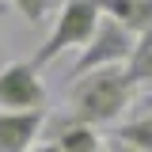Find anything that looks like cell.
<instances>
[{
  "label": "cell",
  "instance_id": "6da1fadb",
  "mask_svg": "<svg viewBox=\"0 0 152 152\" xmlns=\"http://www.w3.org/2000/svg\"><path fill=\"white\" fill-rule=\"evenodd\" d=\"M133 95H137V84L129 80L126 65H110V69L72 76V84H69V122L91 126V129L114 126L129 110Z\"/></svg>",
  "mask_w": 152,
  "mask_h": 152
},
{
  "label": "cell",
  "instance_id": "7a4b0ae2",
  "mask_svg": "<svg viewBox=\"0 0 152 152\" xmlns=\"http://www.w3.org/2000/svg\"><path fill=\"white\" fill-rule=\"evenodd\" d=\"M99 19H103L99 0H65V8H61V12H57V19H53V31H50V34H46V42L34 50L31 65H34V69H42V65L57 61L65 50H84V46L91 42L95 27H99Z\"/></svg>",
  "mask_w": 152,
  "mask_h": 152
},
{
  "label": "cell",
  "instance_id": "3957f363",
  "mask_svg": "<svg viewBox=\"0 0 152 152\" xmlns=\"http://www.w3.org/2000/svg\"><path fill=\"white\" fill-rule=\"evenodd\" d=\"M133 42L137 38L126 31V27H118L114 19H99V27H95L91 42L80 50L72 65V76H84V72H95V69H110V65H126L133 53Z\"/></svg>",
  "mask_w": 152,
  "mask_h": 152
},
{
  "label": "cell",
  "instance_id": "277c9868",
  "mask_svg": "<svg viewBox=\"0 0 152 152\" xmlns=\"http://www.w3.org/2000/svg\"><path fill=\"white\" fill-rule=\"evenodd\" d=\"M50 91L31 61H12L0 69V110H46Z\"/></svg>",
  "mask_w": 152,
  "mask_h": 152
},
{
  "label": "cell",
  "instance_id": "5b68a950",
  "mask_svg": "<svg viewBox=\"0 0 152 152\" xmlns=\"http://www.w3.org/2000/svg\"><path fill=\"white\" fill-rule=\"evenodd\" d=\"M46 110H0V152H27L38 145Z\"/></svg>",
  "mask_w": 152,
  "mask_h": 152
},
{
  "label": "cell",
  "instance_id": "8992f818",
  "mask_svg": "<svg viewBox=\"0 0 152 152\" xmlns=\"http://www.w3.org/2000/svg\"><path fill=\"white\" fill-rule=\"evenodd\" d=\"M99 12L118 27H126L133 38L152 27V0H99Z\"/></svg>",
  "mask_w": 152,
  "mask_h": 152
},
{
  "label": "cell",
  "instance_id": "52a82bcc",
  "mask_svg": "<svg viewBox=\"0 0 152 152\" xmlns=\"http://www.w3.org/2000/svg\"><path fill=\"white\" fill-rule=\"evenodd\" d=\"M57 145V152H99L103 145H99V129H91V126H80V122H57L53 137H50Z\"/></svg>",
  "mask_w": 152,
  "mask_h": 152
},
{
  "label": "cell",
  "instance_id": "ba28073f",
  "mask_svg": "<svg viewBox=\"0 0 152 152\" xmlns=\"http://www.w3.org/2000/svg\"><path fill=\"white\" fill-rule=\"evenodd\" d=\"M126 72H129V80L137 88H141V84H152V27L145 34H137L133 53H129V61H126Z\"/></svg>",
  "mask_w": 152,
  "mask_h": 152
},
{
  "label": "cell",
  "instance_id": "9c48e42d",
  "mask_svg": "<svg viewBox=\"0 0 152 152\" xmlns=\"http://www.w3.org/2000/svg\"><path fill=\"white\" fill-rule=\"evenodd\" d=\"M114 141L133 152H152V114H141V118H129L126 126H118Z\"/></svg>",
  "mask_w": 152,
  "mask_h": 152
},
{
  "label": "cell",
  "instance_id": "30bf717a",
  "mask_svg": "<svg viewBox=\"0 0 152 152\" xmlns=\"http://www.w3.org/2000/svg\"><path fill=\"white\" fill-rule=\"evenodd\" d=\"M50 4H53V0H0V8H15V12L27 19L31 27H38V23L46 19Z\"/></svg>",
  "mask_w": 152,
  "mask_h": 152
},
{
  "label": "cell",
  "instance_id": "8fae6325",
  "mask_svg": "<svg viewBox=\"0 0 152 152\" xmlns=\"http://www.w3.org/2000/svg\"><path fill=\"white\" fill-rule=\"evenodd\" d=\"M27 152H57V145L53 141H38V145H31Z\"/></svg>",
  "mask_w": 152,
  "mask_h": 152
},
{
  "label": "cell",
  "instance_id": "7c38bea8",
  "mask_svg": "<svg viewBox=\"0 0 152 152\" xmlns=\"http://www.w3.org/2000/svg\"><path fill=\"white\" fill-rule=\"evenodd\" d=\"M0 12H4V8H0Z\"/></svg>",
  "mask_w": 152,
  "mask_h": 152
},
{
  "label": "cell",
  "instance_id": "4fadbf2b",
  "mask_svg": "<svg viewBox=\"0 0 152 152\" xmlns=\"http://www.w3.org/2000/svg\"><path fill=\"white\" fill-rule=\"evenodd\" d=\"M99 152H103V148H99Z\"/></svg>",
  "mask_w": 152,
  "mask_h": 152
}]
</instances>
